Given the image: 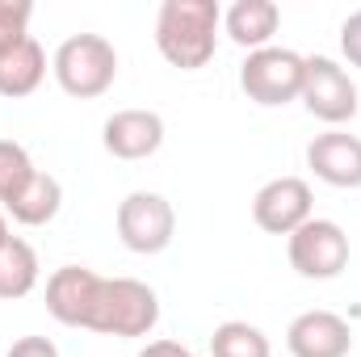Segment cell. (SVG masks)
Segmentation results:
<instances>
[{"label":"cell","instance_id":"obj_4","mask_svg":"<svg viewBox=\"0 0 361 357\" xmlns=\"http://www.w3.org/2000/svg\"><path fill=\"white\" fill-rule=\"evenodd\" d=\"M302 68H307V55H298L290 47L248 51L244 63H240V89H244L248 101H257L265 109L290 105L302 92Z\"/></svg>","mask_w":361,"mask_h":357},{"label":"cell","instance_id":"obj_22","mask_svg":"<svg viewBox=\"0 0 361 357\" xmlns=\"http://www.w3.org/2000/svg\"><path fill=\"white\" fill-rule=\"evenodd\" d=\"M139 357H197L189 345H180V341H147V349Z\"/></svg>","mask_w":361,"mask_h":357},{"label":"cell","instance_id":"obj_2","mask_svg":"<svg viewBox=\"0 0 361 357\" xmlns=\"http://www.w3.org/2000/svg\"><path fill=\"white\" fill-rule=\"evenodd\" d=\"M156 324H160V298L147 282H139V277H101L97 282L85 332L139 341V337H152Z\"/></svg>","mask_w":361,"mask_h":357},{"label":"cell","instance_id":"obj_6","mask_svg":"<svg viewBox=\"0 0 361 357\" xmlns=\"http://www.w3.org/2000/svg\"><path fill=\"white\" fill-rule=\"evenodd\" d=\"M298 101L307 105V114H311V118L328 122L332 131H341L345 122H353V118H357V109H361L357 85H353L349 68H345V63H336L332 55H307Z\"/></svg>","mask_w":361,"mask_h":357},{"label":"cell","instance_id":"obj_9","mask_svg":"<svg viewBox=\"0 0 361 357\" xmlns=\"http://www.w3.org/2000/svg\"><path fill=\"white\" fill-rule=\"evenodd\" d=\"M101 147L114 160H147L164 147V118L156 109H114L101 126Z\"/></svg>","mask_w":361,"mask_h":357},{"label":"cell","instance_id":"obj_21","mask_svg":"<svg viewBox=\"0 0 361 357\" xmlns=\"http://www.w3.org/2000/svg\"><path fill=\"white\" fill-rule=\"evenodd\" d=\"M4 357H59V345L51 337H17Z\"/></svg>","mask_w":361,"mask_h":357},{"label":"cell","instance_id":"obj_5","mask_svg":"<svg viewBox=\"0 0 361 357\" xmlns=\"http://www.w3.org/2000/svg\"><path fill=\"white\" fill-rule=\"evenodd\" d=\"M114 227H118V240L139 253V257H156L173 244L177 236V210L164 193H152V189H135L118 202V214H114Z\"/></svg>","mask_w":361,"mask_h":357},{"label":"cell","instance_id":"obj_8","mask_svg":"<svg viewBox=\"0 0 361 357\" xmlns=\"http://www.w3.org/2000/svg\"><path fill=\"white\" fill-rule=\"evenodd\" d=\"M307 219H315V193L302 177H273L252 198V223L269 236H294Z\"/></svg>","mask_w":361,"mask_h":357},{"label":"cell","instance_id":"obj_23","mask_svg":"<svg viewBox=\"0 0 361 357\" xmlns=\"http://www.w3.org/2000/svg\"><path fill=\"white\" fill-rule=\"evenodd\" d=\"M8 240H13V231H8V214H4V210H0V248H4V244H8Z\"/></svg>","mask_w":361,"mask_h":357},{"label":"cell","instance_id":"obj_7","mask_svg":"<svg viewBox=\"0 0 361 357\" xmlns=\"http://www.w3.org/2000/svg\"><path fill=\"white\" fill-rule=\"evenodd\" d=\"M290 269L307 282H332L349 269V236L336 219H307L294 236H286Z\"/></svg>","mask_w":361,"mask_h":357},{"label":"cell","instance_id":"obj_18","mask_svg":"<svg viewBox=\"0 0 361 357\" xmlns=\"http://www.w3.org/2000/svg\"><path fill=\"white\" fill-rule=\"evenodd\" d=\"M34 177H38V164L30 160V152L17 139H0V210H8Z\"/></svg>","mask_w":361,"mask_h":357},{"label":"cell","instance_id":"obj_10","mask_svg":"<svg viewBox=\"0 0 361 357\" xmlns=\"http://www.w3.org/2000/svg\"><path fill=\"white\" fill-rule=\"evenodd\" d=\"M286 349L290 357H349L353 353V328L336 311H302L286 328Z\"/></svg>","mask_w":361,"mask_h":357},{"label":"cell","instance_id":"obj_15","mask_svg":"<svg viewBox=\"0 0 361 357\" xmlns=\"http://www.w3.org/2000/svg\"><path fill=\"white\" fill-rule=\"evenodd\" d=\"M59 206H63V185H59V177H51V173L38 169V177L25 185V193L4 214L13 223H21V227H47L59 214Z\"/></svg>","mask_w":361,"mask_h":357},{"label":"cell","instance_id":"obj_19","mask_svg":"<svg viewBox=\"0 0 361 357\" xmlns=\"http://www.w3.org/2000/svg\"><path fill=\"white\" fill-rule=\"evenodd\" d=\"M30 17H34L30 0H0V55L30 38Z\"/></svg>","mask_w":361,"mask_h":357},{"label":"cell","instance_id":"obj_11","mask_svg":"<svg viewBox=\"0 0 361 357\" xmlns=\"http://www.w3.org/2000/svg\"><path fill=\"white\" fill-rule=\"evenodd\" d=\"M307 169L332 189H361V139L349 131H324L307 143Z\"/></svg>","mask_w":361,"mask_h":357},{"label":"cell","instance_id":"obj_20","mask_svg":"<svg viewBox=\"0 0 361 357\" xmlns=\"http://www.w3.org/2000/svg\"><path fill=\"white\" fill-rule=\"evenodd\" d=\"M341 55H345L353 68H361V8L341 21Z\"/></svg>","mask_w":361,"mask_h":357},{"label":"cell","instance_id":"obj_16","mask_svg":"<svg viewBox=\"0 0 361 357\" xmlns=\"http://www.w3.org/2000/svg\"><path fill=\"white\" fill-rule=\"evenodd\" d=\"M42 277V265H38V253L30 240H8L0 248V298L13 303V298H25Z\"/></svg>","mask_w":361,"mask_h":357},{"label":"cell","instance_id":"obj_13","mask_svg":"<svg viewBox=\"0 0 361 357\" xmlns=\"http://www.w3.org/2000/svg\"><path fill=\"white\" fill-rule=\"evenodd\" d=\"M277 25H281V8L273 0H235L231 8H223V34L244 51L273 47Z\"/></svg>","mask_w":361,"mask_h":357},{"label":"cell","instance_id":"obj_1","mask_svg":"<svg viewBox=\"0 0 361 357\" xmlns=\"http://www.w3.org/2000/svg\"><path fill=\"white\" fill-rule=\"evenodd\" d=\"M219 0H164L156 13V51L180 72H202L219 51Z\"/></svg>","mask_w":361,"mask_h":357},{"label":"cell","instance_id":"obj_12","mask_svg":"<svg viewBox=\"0 0 361 357\" xmlns=\"http://www.w3.org/2000/svg\"><path fill=\"white\" fill-rule=\"evenodd\" d=\"M97 282H101V273L89 265H59L47 277V311L63 328H85Z\"/></svg>","mask_w":361,"mask_h":357},{"label":"cell","instance_id":"obj_17","mask_svg":"<svg viewBox=\"0 0 361 357\" xmlns=\"http://www.w3.org/2000/svg\"><path fill=\"white\" fill-rule=\"evenodd\" d=\"M210 357H273V345L257 324L227 320L210 332Z\"/></svg>","mask_w":361,"mask_h":357},{"label":"cell","instance_id":"obj_14","mask_svg":"<svg viewBox=\"0 0 361 357\" xmlns=\"http://www.w3.org/2000/svg\"><path fill=\"white\" fill-rule=\"evenodd\" d=\"M47 80V51L38 47V38L30 34L25 42H17L13 51L0 55V97L21 101Z\"/></svg>","mask_w":361,"mask_h":357},{"label":"cell","instance_id":"obj_3","mask_svg":"<svg viewBox=\"0 0 361 357\" xmlns=\"http://www.w3.org/2000/svg\"><path fill=\"white\" fill-rule=\"evenodd\" d=\"M51 72L55 85L76 97V101H92L105 97L118 80V51L105 34H72L55 47L51 55Z\"/></svg>","mask_w":361,"mask_h":357}]
</instances>
